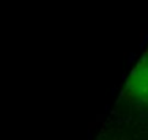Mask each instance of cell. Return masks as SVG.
Listing matches in <instances>:
<instances>
[{
  "label": "cell",
  "mask_w": 148,
  "mask_h": 140,
  "mask_svg": "<svg viewBox=\"0 0 148 140\" xmlns=\"http://www.w3.org/2000/svg\"><path fill=\"white\" fill-rule=\"evenodd\" d=\"M121 96L127 103L148 106V51L130 69L122 86Z\"/></svg>",
  "instance_id": "obj_1"
}]
</instances>
